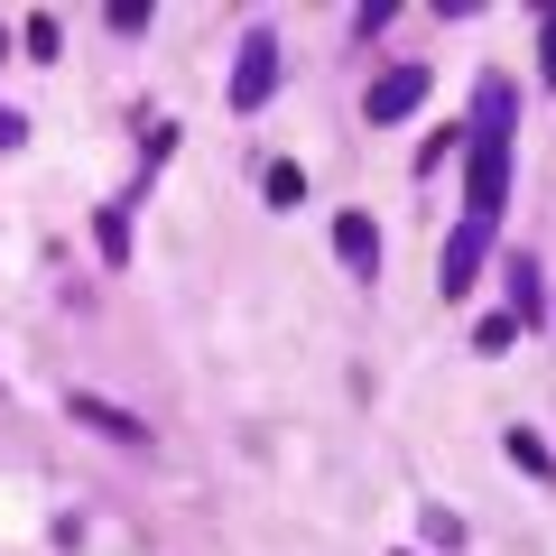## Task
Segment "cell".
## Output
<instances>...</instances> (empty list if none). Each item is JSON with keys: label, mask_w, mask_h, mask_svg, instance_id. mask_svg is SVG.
<instances>
[{"label": "cell", "mask_w": 556, "mask_h": 556, "mask_svg": "<svg viewBox=\"0 0 556 556\" xmlns=\"http://www.w3.org/2000/svg\"><path fill=\"white\" fill-rule=\"evenodd\" d=\"M510 121H519V93L501 75H482L473 84V130H464V149H473V177H464L473 223H492L501 204H510Z\"/></svg>", "instance_id": "1"}, {"label": "cell", "mask_w": 556, "mask_h": 556, "mask_svg": "<svg viewBox=\"0 0 556 556\" xmlns=\"http://www.w3.org/2000/svg\"><path fill=\"white\" fill-rule=\"evenodd\" d=\"M269 93H278V38L251 28V38H241V65H232V112H260Z\"/></svg>", "instance_id": "2"}, {"label": "cell", "mask_w": 556, "mask_h": 556, "mask_svg": "<svg viewBox=\"0 0 556 556\" xmlns=\"http://www.w3.org/2000/svg\"><path fill=\"white\" fill-rule=\"evenodd\" d=\"M482 251H492V223H455V232H445V260H437V288H445V298H473Z\"/></svg>", "instance_id": "3"}, {"label": "cell", "mask_w": 556, "mask_h": 556, "mask_svg": "<svg viewBox=\"0 0 556 556\" xmlns=\"http://www.w3.org/2000/svg\"><path fill=\"white\" fill-rule=\"evenodd\" d=\"M417 102H427V65H390V75L362 93V112H371V121H408Z\"/></svg>", "instance_id": "4"}, {"label": "cell", "mask_w": 556, "mask_h": 556, "mask_svg": "<svg viewBox=\"0 0 556 556\" xmlns=\"http://www.w3.org/2000/svg\"><path fill=\"white\" fill-rule=\"evenodd\" d=\"M65 408H75L84 427H93V437H112V445H149V427H139L130 408H112V399H93V390H75Z\"/></svg>", "instance_id": "5"}, {"label": "cell", "mask_w": 556, "mask_h": 556, "mask_svg": "<svg viewBox=\"0 0 556 556\" xmlns=\"http://www.w3.org/2000/svg\"><path fill=\"white\" fill-rule=\"evenodd\" d=\"M334 251H343V269H353V278H371V269H380V232H371V214H343V223H334Z\"/></svg>", "instance_id": "6"}, {"label": "cell", "mask_w": 556, "mask_h": 556, "mask_svg": "<svg viewBox=\"0 0 556 556\" xmlns=\"http://www.w3.org/2000/svg\"><path fill=\"white\" fill-rule=\"evenodd\" d=\"M93 241H102V260H130V214H121V204H102V223H93Z\"/></svg>", "instance_id": "7"}, {"label": "cell", "mask_w": 556, "mask_h": 556, "mask_svg": "<svg viewBox=\"0 0 556 556\" xmlns=\"http://www.w3.org/2000/svg\"><path fill=\"white\" fill-rule=\"evenodd\" d=\"M510 464H519V473H538V482H547V473H556V464H547V445H538V437H529V427H510Z\"/></svg>", "instance_id": "8"}, {"label": "cell", "mask_w": 556, "mask_h": 556, "mask_svg": "<svg viewBox=\"0 0 556 556\" xmlns=\"http://www.w3.org/2000/svg\"><path fill=\"white\" fill-rule=\"evenodd\" d=\"M510 343H519V316H482L473 325V353H510Z\"/></svg>", "instance_id": "9"}, {"label": "cell", "mask_w": 556, "mask_h": 556, "mask_svg": "<svg viewBox=\"0 0 556 556\" xmlns=\"http://www.w3.org/2000/svg\"><path fill=\"white\" fill-rule=\"evenodd\" d=\"M56 47H65V28H56V20H28V56L56 65Z\"/></svg>", "instance_id": "10"}, {"label": "cell", "mask_w": 556, "mask_h": 556, "mask_svg": "<svg viewBox=\"0 0 556 556\" xmlns=\"http://www.w3.org/2000/svg\"><path fill=\"white\" fill-rule=\"evenodd\" d=\"M298 195H306V177H298L288 159H278V167H269V204H298Z\"/></svg>", "instance_id": "11"}, {"label": "cell", "mask_w": 556, "mask_h": 556, "mask_svg": "<svg viewBox=\"0 0 556 556\" xmlns=\"http://www.w3.org/2000/svg\"><path fill=\"white\" fill-rule=\"evenodd\" d=\"M501 278H510V298H519V316H529V306H538V269H529V260H510V269H501Z\"/></svg>", "instance_id": "12"}, {"label": "cell", "mask_w": 556, "mask_h": 556, "mask_svg": "<svg viewBox=\"0 0 556 556\" xmlns=\"http://www.w3.org/2000/svg\"><path fill=\"white\" fill-rule=\"evenodd\" d=\"M427 547H464V519L455 510H427Z\"/></svg>", "instance_id": "13"}, {"label": "cell", "mask_w": 556, "mask_h": 556, "mask_svg": "<svg viewBox=\"0 0 556 556\" xmlns=\"http://www.w3.org/2000/svg\"><path fill=\"white\" fill-rule=\"evenodd\" d=\"M20 139H28V121H20V112H0V149H20Z\"/></svg>", "instance_id": "14"}, {"label": "cell", "mask_w": 556, "mask_h": 556, "mask_svg": "<svg viewBox=\"0 0 556 556\" xmlns=\"http://www.w3.org/2000/svg\"><path fill=\"white\" fill-rule=\"evenodd\" d=\"M538 38H547V56H538V65H547V84H556V10H547V28H538Z\"/></svg>", "instance_id": "15"}]
</instances>
